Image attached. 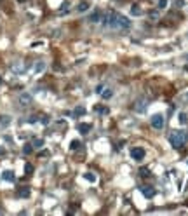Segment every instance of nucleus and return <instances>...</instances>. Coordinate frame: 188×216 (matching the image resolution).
Masks as SVG:
<instances>
[{"label":"nucleus","mask_w":188,"mask_h":216,"mask_svg":"<svg viewBox=\"0 0 188 216\" xmlns=\"http://www.w3.org/2000/svg\"><path fill=\"white\" fill-rule=\"evenodd\" d=\"M186 133L185 131H173L171 133V136H169V141H171V145L174 146V148H181L185 143H186Z\"/></svg>","instance_id":"nucleus-1"},{"label":"nucleus","mask_w":188,"mask_h":216,"mask_svg":"<svg viewBox=\"0 0 188 216\" xmlns=\"http://www.w3.org/2000/svg\"><path fill=\"white\" fill-rule=\"evenodd\" d=\"M146 108H148V99L146 98H138L134 101V112L136 113H145Z\"/></svg>","instance_id":"nucleus-2"},{"label":"nucleus","mask_w":188,"mask_h":216,"mask_svg":"<svg viewBox=\"0 0 188 216\" xmlns=\"http://www.w3.org/2000/svg\"><path fill=\"white\" fill-rule=\"evenodd\" d=\"M150 124H152L153 129H162L164 124H165V122H164V115H162V113H155V115H152Z\"/></svg>","instance_id":"nucleus-3"},{"label":"nucleus","mask_w":188,"mask_h":216,"mask_svg":"<svg viewBox=\"0 0 188 216\" xmlns=\"http://www.w3.org/2000/svg\"><path fill=\"white\" fill-rule=\"evenodd\" d=\"M129 28H131V21L125 16L118 14L117 16V30H129Z\"/></svg>","instance_id":"nucleus-4"},{"label":"nucleus","mask_w":188,"mask_h":216,"mask_svg":"<svg viewBox=\"0 0 188 216\" xmlns=\"http://www.w3.org/2000/svg\"><path fill=\"white\" fill-rule=\"evenodd\" d=\"M31 101H33V98H31V94H30V93H21V94H19V98H17V103H19L21 106H30V105H31Z\"/></svg>","instance_id":"nucleus-5"},{"label":"nucleus","mask_w":188,"mask_h":216,"mask_svg":"<svg viewBox=\"0 0 188 216\" xmlns=\"http://www.w3.org/2000/svg\"><path fill=\"white\" fill-rule=\"evenodd\" d=\"M145 155H146V152H145V148H141V146H136V148L131 150V157L134 160H143Z\"/></svg>","instance_id":"nucleus-6"},{"label":"nucleus","mask_w":188,"mask_h":216,"mask_svg":"<svg viewBox=\"0 0 188 216\" xmlns=\"http://www.w3.org/2000/svg\"><path fill=\"white\" fill-rule=\"evenodd\" d=\"M2 180H4V181H9V183H12V181L16 180L14 171H11V169H5V171H2Z\"/></svg>","instance_id":"nucleus-7"},{"label":"nucleus","mask_w":188,"mask_h":216,"mask_svg":"<svg viewBox=\"0 0 188 216\" xmlns=\"http://www.w3.org/2000/svg\"><path fill=\"white\" fill-rule=\"evenodd\" d=\"M141 193H143V195H145L146 199H153L157 192H155L152 186H143V188H141Z\"/></svg>","instance_id":"nucleus-8"},{"label":"nucleus","mask_w":188,"mask_h":216,"mask_svg":"<svg viewBox=\"0 0 188 216\" xmlns=\"http://www.w3.org/2000/svg\"><path fill=\"white\" fill-rule=\"evenodd\" d=\"M77 129H78V133H80V134H89V131L92 129V125H91V124H84V122H82V124H78V125H77Z\"/></svg>","instance_id":"nucleus-9"},{"label":"nucleus","mask_w":188,"mask_h":216,"mask_svg":"<svg viewBox=\"0 0 188 216\" xmlns=\"http://www.w3.org/2000/svg\"><path fill=\"white\" fill-rule=\"evenodd\" d=\"M103 19V14L99 11H94L91 16H89V23H99V21Z\"/></svg>","instance_id":"nucleus-10"},{"label":"nucleus","mask_w":188,"mask_h":216,"mask_svg":"<svg viewBox=\"0 0 188 216\" xmlns=\"http://www.w3.org/2000/svg\"><path fill=\"white\" fill-rule=\"evenodd\" d=\"M89 9V2H86V0H82V2H78V5H77V12H86Z\"/></svg>","instance_id":"nucleus-11"},{"label":"nucleus","mask_w":188,"mask_h":216,"mask_svg":"<svg viewBox=\"0 0 188 216\" xmlns=\"http://www.w3.org/2000/svg\"><path fill=\"white\" fill-rule=\"evenodd\" d=\"M44 70H45V63H44V61H38L35 66H33V73H42Z\"/></svg>","instance_id":"nucleus-12"},{"label":"nucleus","mask_w":188,"mask_h":216,"mask_svg":"<svg viewBox=\"0 0 188 216\" xmlns=\"http://www.w3.org/2000/svg\"><path fill=\"white\" fill-rule=\"evenodd\" d=\"M99 94H101V98H103V99H110V98L113 96V91L106 87V89H103V91H101Z\"/></svg>","instance_id":"nucleus-13"},{"label":"nucleus","mask_w":188,"mask_h":216,"mask_svg":"<svg viewBox=\"0 0 188 216\" xmlns=\"http://www.w3.org/2000/svg\"><path fill=\"white\" fill-rule=\"evenodd\" d=\"M141 14H143L141 7H139L138 4H134V5L131 7V16H136V17H138V16H141Z\"/></svg>","instance_id":"nucleus-14"},{"label":"nucleus","mask_w":188,"mask_h":216,"mask_svg":"<svg viewBox=\"0 0 188 216\" xmlns=\"http://www.w3.org/2000/svg\"><path fill=\"white\" fill-rule=\"evenodd\" d=\"M30 195H31V193H30L28 188H21V190L17 192V197H21V199H28Z\"/></svg>","instance_id":"nucleus-15"},{"label":"nucleus","mask_w":188,"mask_h":216,"mask_svg":"<svg viewBox=\"0 0 188 216\" xmlns=\"http://www.w3.org/2000/svg\"><path fill=\"white\" fill-rule=\"evenodd\" d=\"M84 178H86L89 183H96V181H98V176L94 174V172H86V174H84Z\"/></svg>","instance_id":"nucleus-16"},{"label":"nucleus","mask_w":188,"mask_h":216,"mask_svg":"<svg viewBox=\"0 0 188 216\" xmlns=\"http://www.w3.org/2000/svg\"><path fill=\"white\" fill-rule=\"evenodd\" d=\"M178 122H179L181 125H186V124H188V115H186L185 112H181V113L178 115Z\"/></svg>","instance_id":"nucleus-17"},{"label":"nucleus","mask_w":188,"mask_h":216,"mask_svg":"<svg viewBox=\"0 0 188 216\" xmlns=\"http://www.w3.org/2000/svg\"><path fill=\"white\" fill-rule=\"evenodd\" d=\"M86 112H87V110H86L84 106H77L75 110H73V115H75V117H82V115H86Z\"/></svg>","instance_id":"nucleus-18"},{"label":"nucleus","mask_w":188,"mask_h":216,"mask_svg":"<svg viewBox=\"0 0 188 216\" xmlns=\"http://www.w3.org/2000/svg\"><path fill=\"white\" fill-rule=\"evenodd\" d=\"M31 146H33V148H42V146H44V140L35 138V140L31 141Z\"/></svg>","instance_id":"nucleus-19"},{"label":"nucleus","mask_w":188,"mask_h":216,"mask_svg":"<svg viewBox=\"0 0 188 216\" xmlns=\"http://www.w3.org/2000/svg\"><path fill=\"white\" fill-rule=\"evenodd\" d=\"M80 146H82V143H80L78 140H73V141L70 143V150H78Z\"/></svg>","instance_id":"nucleus-20"},{"label":"nucleus","mask_w":188,"mask_h":216,"mask_svg":"<svg viewBox=\"0 0 188 216\" xmlns=\"http://www.w3.org/2000/svg\"><path fill=\"white\" fill-rule=\"evenodd\" d=\"M68 7H70V2H63V5H61V11H59V14H66V12H68Z\"/></svg>","instance_id":"nucleus-21"},{"label":"nucleus","mask_w":188,"mask_h":216,"mask_svg":"<svg viewBox=\"0 0 188 216\" xmlns=\"http://www.w3.org/2000/svg\"><path fill=\"white\" fill-rule=\"evenodd\" d=\"M0 124H2V125H7V124H11V117H2V119H0Z\"/></svg>","instance_id":"nucleus-22"},{"label":"nucleus","mask_w":188,"mask_h":216,"mask_svg":"<svg viewBox=\"0 0 188 216\" xmlns=\"http://www.w3.org/2000/svg\"><path fill=\"white\" fill-rule=\"evenodd\" d=\"M25 172H26V174H31V172H33V166H31V164H26V166H25Z\"/></svg>","instance_id":"nucleus-23"},{"label":"nucleus","mask_w":188,"mask_h":216,"mask_svg":"<svg viewBox=\"0 0 188 216\" xmlns=\"http://www.w3.org/2000/svg\"><path fill=\"white\" fill-rule=\"evenodd\" d=\"M31 150H33V146H31V145H26V146H25V150H23V152H25L26 155H30V154H31Z\"/></svg>","instance_id":"nucleus-24"},{"label":"nucleus","mask_w":188,"mask_h":216,"mask_svg":"<svg viewBox=\"0 0 188 216\" xmlns=\"http://www.w3.org/2000/svg\"><path fill=\"white\" fill-rule=\"evenodd\" d=\"M167 7V0H159V9H165Z\"/></svg>","instance_id":"nucleus-25"},{"label":"nucleus","mask_w":188,"mask_h":216,"mask_svg":"<svg viewBox=\"0 0 188 216\" xmlns=\"http://www.w3.org/2000/svg\"><path fill=\"white\" fill-rule=\"evenodd\" d=\"M139 172H141V174H148V172H150V171H148V169H146V167H141V171H139Z\"/></svg>","instance_id":"nucleus-26"},{"label":"nucleus","mask_w":188,"mask_h":216,"mask_svg":"<svg viewBox=\"0 0 188 216\" xmlns=\"http://www.w3.org/2000/svg\"><path fill=\"white\" fill-rule=\"evenodd\" d=\"M28 122H30V124H33V122H37V117H30V119H28Z\"/></svg>","instance_id":"nucleus-27"},{"label":"nucleus","mask_w":188,"mask_h":216,"mask_svg":"<svg viewBox=\"0 0 188 216\" xmlns=\"http://www.w3.org/2000/svg\"><path fill=\"white\" fill-rule=\"evenodd\" d=\"M45 155H49V152H47V150H44V152H40V157H45Z\"/></svg>","instance_id":"nucleus-28"},{"label":"nucleus","mask_w":188,"mask_h":216,"mask_svg":"<svg viewBox=\"0 0 188 216\" xmlns=\"http://www.w3.org/2000/svg\"><path fill=\"white\" fill-rule=\"evenodd\" d=\"M157 16H159V14H157V12H150V17H152V19H155V17H157Z\"/></svg>","instance_id":"nucleus-29"},{"label":"nucleus","mask_w":188,"mask_h":216,"mask_svg":"<svg viewBox=\"0 0 188 216\" xmlns=\"http://www.w3.org/2000/svg\"><path fill=\"white\" fill-rule=\"evenodd\" d=\"M5 154V150H2V148H0V155H4Z\"/></svg>","instance_id":"nucleus-30"},{"label":"nucleus","mask_w":188,"mask_h":216,"mask_svg":"<svg viewBox=\"0 0 188 216\" xmlns=\"http://www.w3.org/2000/svg\"><path fill=\"white\" fill-rule=\"evenodd\" d=\"M185 98H186V101H188V91H186V94H185Z\"/></svg>","instance_id":"nucleus-31"},{"label":"nucleus","mask_w":188,"mask_h":216,"mask_svg":"<svg viewBox=\"0 0 188 216\" xmlns=\"http://www.w3.org/2000/svg\"><path fill=\"white\" fill-rule=\"evenodd\" d=\"M0 84H2V78H0Z\"/></svg>","instance_id":"nucleus-32"}]
</instances>
